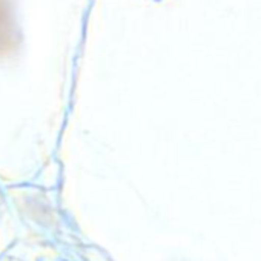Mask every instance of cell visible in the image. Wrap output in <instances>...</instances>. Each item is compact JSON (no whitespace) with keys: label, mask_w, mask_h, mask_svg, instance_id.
<instances>
[{"label":"cell","mask_w":261,"mask_h":261,"mask_svg":"<svg viewBox=\"0 0 261 261\" xmlns=\"http://www.w3.org/2000/svg\"><path fill=\"white\" fill-rule=\"evenodd\" d=\"M13 45V31L10 27L7 0H0V51H7Z\"/></svg>","instance_id":"cell-1"}]
</instances>
